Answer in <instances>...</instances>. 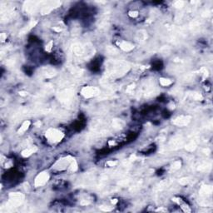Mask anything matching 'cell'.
<instances>
[{
  "label": "cell",
  "mask_w": 213,
  "mask_h": 213,
  "mask_svg": "<svg viewBox=\"0 0 213 213\" xmlns=\"http://www.w3.org/2000/svg\"><path fill=\"white\" fill-rule=\"evenodd\" d=\"M160 83L162 86H168L171 83V81L167 78H161L160 79Z\"/></svg>",
  "instance_id": "obj_8"
},
{
  "label": "cell",
  "mask_w": 213,
  "mask_h": 213,
  "mask_svg": "<svg viewBox=\"0 0 213 213\" xmlns=\"http://www.w3.org/2000/svg\"><path fill=\"white\" fill-rule=\"evenodd\" d=\"M29 126H30V122H29V121H25L23 123L22 127H20V128H19L18 132H19V134H23L24 132H26V131L28 130Z\"/></svg>",
  "instance_id": "obj_7"
},
{
  "label": "cell",
  "mask_w": 213,
  "mask_h": 213,
  "mask_svg": "<svg viewBox=\"0 0 213 213\" xmlns=\"http://www.w3.org/2000/svg\"><path fill=\"white\" fill-rule=\"evenodd\" d=\"M45 137L49 142L57 143V142H59L62 141V139L64 137V134L59 130L55 129V128H50L46 132Z\"/></svg>",
  "instance_id": "obj_1"
},
{
  "label": "cell",
  "mask_w": 213,
  "mask_h": 213,
  "mask_svg": "<svg viewBox=\"0 0 213 213\" xmlns=\"http://www.w3.org/2000/svg\"><path fill=\"white\" fill-rule=\"evenodd\" d=\"M119 46L122 49V50H124V51H130V50H132L134 46L132 45V44H131L129 42H121L120 44H119Z\"/></svg>",
  "instance_id": "obj_6"
},
{
  "label": "cell",
  "mask_w": 213,
  "mask_h": 213,
  "mask_svg": "<svg viewBox=\"0 0 213 213\" xmlns=\"http://www.w3.org/2000/svg\"><path fill=\"white\" fill-rule=\"evenodd\" d=\"M37 149L36 147H32V148H26L25 150H23L22 152V156L24 157V158H28L29 156H31L32 153H34Z\"/></svg>",
  "instance_id": "obj_5"
},
{
  "label": "cell",
  "mask_w": 213,
  "mask_h": 213,
  "mask_svg": "<svg viewBox=\"0 0 213 213\" xmlns=\"http://www.w3.org/2000/svg\"><path fill=\"white\" fill-rule=\"evenodd\" d=\"M100 93L99 89L95 87H85L82 89V94L85 97H92L98 95Z\"/></svg>",
  "instance_id": "obj_2"
},
{
  "label": "cell",
  "mask_w": 213,
  "mask_h": 213,
  "mask_svg": "<svg viewBox=\"0 0 213 213\" xmlns=\"http://www.w3.org/2000/svg\"><path fill=\"white\" fill-rule=\"evenodd\" d=\"M49 179V175L47 172H42L40 174H38L37 176L35 179V186H43L46 183L47 180Z\"/></svg>",
  "instance_id": "obj_3"
},
{
  "label": "cell",
  "mask_w": 213,
  "mask_h": 213,
  "mask_svg": "<svg viewBox=\"0 0 213 213\" xmlns=\"http://www.w3.org/2000/svg\"><path fill=\"white\" fill-rule=\"evenodd\" d=\"M190 117H177L175 122H174V124H176L177 126H184V125H186L188 122H189V121L190 120H187V119H189Z\"/></svg>",
  "instance_id": "obj_4"
}]
</instances>
